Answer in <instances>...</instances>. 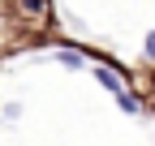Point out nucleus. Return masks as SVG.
<instances>
[{"mask_svg": "<svg viewBox=\"0 0 155 146\" xmlns=\"http://www.w3.org/2000/svg\"><path fill=\"white\" fill-rule=\"evenodd\" d=\"M17 9H22L26 17H30V22H43V17H48V0H17Z\"/></svg>", "mask_w": 155, "mask_h": 146, "instance_id": "1", "label": "nucleus"}, {"mask_svg": "<svg viewBox=\"0 0 155 146\" xmlns=\"http://www.w3.org/2000/svg\"><path fill=\"white\" fill-rule=\"evenodd\" d=\"M95 78H99V82H104V86L112 90V95H121V90H125L121 82H116V73H112V69H95Z\"/></svg>", "mask_w": 155, "mask_h": 146, "instance_id": "2", "label": "nucleus"}, {"mask_svg": "<svg viewBox=\"0 0 155 146\" xmlns=\"http://www.w3.org/2000/svg\"><path fill=\"white\" fill-rule=\"evenodd\" d=\"M116 99H121V107H125L129 116H138V112H142V103H138V95H129V90H121V95H116Z\"/></svg>", "mask_w": 155, "mask_h": 146, "instance_id": "3", "label": "nucleus"}, {"mask_svg": "<svg viewBox=\"0 0 155 146\" xmlns=\"http://www.w3.org/2000/svg\"><path fill=\"white\" fill-rule=\"evenodd\" d=\"M82 60H86L82 52H61V65L65 69H82Z\"/></svg>", "mask_w": 155, "mask_h": 146, "instance_id": "4", "label": "nucleus"}, {"mask_svg": "<svg viewBox=\"0 0 155 146\" xmlns=\"http://www.w3.org/2000/svg\"><path fill=\"white\" fill-rule=\"evenodd\" d=\"M142 56H147V60H155V30L142 39Z\"/></svg>", "mask_w": 155, "mask_h": 146, "instance_id": "5", "label": "nucleus"}]
</instances>
